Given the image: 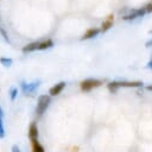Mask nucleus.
<instances>
[{
  "mask_svg": "<svg viewBox=\"0 0 152 152\" xmlns=\"http://www.w3.org/2000/svg\"><path fill=\"white\" fill-rule=\"evenodd\" d=\"M5 138V127H4V119L0 118V139Z\"/></svg>",
  "mask_w": 152,
  "mask_h": 152,
  "instance_id": "obj_15",
  "label": "nucleus"
},
{
  "mask_svg": "<svg viewBox=\"0 0 152 152\" xmlns=\"http://www.w3.org/2000/svg\"><path fill=\"white\" fill-rule=\"evenodd\" d=\"M28 138H30L31 141L38 140V128H37L36 122H32L28 127Z\"/></svg>",
  "mask_w": 152,
  "mask_h": 152,
  "instance_id": "obj_7",
  "label": "nucleus"
},
{
  "mask_svg": "<svg viewBox=\"0 0 152 152\" xmlns=\"http://www.w3.org/2000/svg\"><path fill=\"white\" fill-rule=\"evenodd\" d=\"M148 33H152V30H151V31H148Z\"/></svg>",
  "mask_w": 152,
  "mask_h": 152,
  "instance_id": "obj_23",
  "label": "nucleus"
},
{
  "mask_svg": "<svg viewBox=\"0 0 152 152\" xmlns=\"http://www.w3.org/2000/svg\"><path fill=\"white\" fill-rule=\"evenodd\" d=\"M146 89H147V90H152V84H151V86H147Z\"/></svg>",
  "mask_w": 152,
  "mask_h": 152,
  "instance_id": "obj_22",
  "label": "nucleus"
},
{
  "mask_svg": "<svg viewBox=\"0 0 152 152\" xmlns=\"http://www.w3.org/2000/svg\"><path fill=\"white\" fill-rule=\"evenodd\" d=\"M0 63H1L4 66H10V65H12L13 61H12V58H5V57H0Z\"/></svg>",
  "mask_w": 152,
  "mask_h": 152,
  "instance_id": "obj_13",
  "label": "nucleus"
},
{
  "mask_svg": "<svg viewBox=\"0 0 152 152\" xmlns=\"http://www.w3.org/2000/svg\"><path fill=\"white\" fill-rule=\"evenodd\" d=\"M99 32H100L99 28H89V30H87V32L83 34L82 39H89V38H91V37H95Z\"/></svg>",
  "mask_w": 152,
  "mask_h": 152,
  "instance_id": "obj_10",
  "label": "nucleus"
},
{
  "mask_svg": "<svg viewBox=\"0 0 152 152\" xmlns=\"http://www.w3.org/2000/svg\"><path fill=\"white\" fill-rule=\"evenodd\" d=\"M151 46H152V39L146 43V48H151Z\"/></svg>",
  "mask_w": 152,
  "mask_h": 152,
  "instance_id": "obj_20",
  "label": "nucleus"
},
{
  "mask_svg": "<svg viewBox=\"0 0 152 152\" xmlns=\"http://www.w3.org/2000/svg\"><path fill=\"white\" fill-rule=\"evenodd\" d=\"M40 86V81L37 80V81H33L31 83H26V82H21L20 84V88H21V91L25 94V95H31L32 93H34Z\"/></svg>",
  "mask_w": 152,
  "mask_h": 152,
  "instance_id": "obj_3",
  "label": "nucleus"
},
{
  "mask_svg": "<svg viewBox=\"0 0 152 152\" xmlns=\"http://www.w3.org/2000/svg\"><path fill=\"white\" fill-rule=\"evenodd\" d=\"M11 151H12V152H21V151H20V148H19L17 145H13V146H12V148H11Z\"/></svg>",
  "mask_w": 152,
  "mask_h": 152,
  "instance_id": "obj_17",
  "label": "nucleus"
},
{
  "mask_svg": "<svg viewBox=\"0 0 152 152\" xmlns=\"http://www.w3.org/2000/svg\"><path fill=\"white\" fill-rule=\"evenodd\" d=\"M146 66H147L148 69H152V58L148 61V63H147V65H146Z\"/></svg>",
  "mask_w": 152,
  "mask_h": 152,
  "instance_id": "obj_19",
  "label": "nucleus"
},
{
  "mask_svg": "<svg viewBox=\"0 0 152 152\" xmlns=\"http://www.w3.org/2000/svg\"><path fill=\"white\" fill-rule=\"evenodd\" d=\"M50 101H51L50 96H48V95H40L38 97V102H37V107H36V113L38 115H42L46 110V108L49 107Z\"/></svg>",
  "mask_w": 152,
  "mask_h": 152,
  "instance_id": "obj_2",
  "label": "nucleus"
},
{
  "mask_svg": "<svg viewBox=\"0 0 152 152\" xmlns=\"http://www.w3.org/2000/svg\"><path fill=\"white\" fill-rule=\"evenodd\" d=\"M145 12H146L145 8H137V10L131 11L127 15H125L124 19L125 20H132V19H135V18H140V17H142L145 14Z\"/></svg>",
  "mask_w": 152,
  "mask_h": 152,
  "instance_id": "obj_5",
  "label": "nucleus"
},
{
  "mask_svg": "<svg viewBox=\"0 0 152 152\" xmlns=\"http://www.w3.org/2000/svg\"><path fill=\"white\" fill-rule=\"evenodd\" d=\"M113 21H114V17H113V14H109V15L106 18V20L102 23L101 31H102V32H106L107 30H109V28L112 27V25H113Z\"/></svg>",
  "mask_w": 152,
  "mask_h": 152,
  "instance_id": "obj_8",
  "label": "nucleus"
},
{
  "mask_svg": "<svg viewBox=\"0 0 152 152\" xmlns=\"http://www.w3.org/2000/svg\"><path fill=\"white\" fill-rule=\"evenodd\" d=\"M17 95H18V89L17 88H12L11 91H10V99H11V101H14L15 97H17Z\"/></svg>",
  "mask_w": 152,
  "mask_h": 152,
  "instance_id": "obj_14",
  "label": "nucleus"
},
{
  "mask_svg": "<svg viewBox=\"0 0 152 152\" xmlns=\"http://www.w3.org/2000/svg\"><path fill=\"white\" fill-rule=\"evenodd\" d=\"M38 46H39V42L30 43V44H27L26 46H24V48H23V52H30V51L38 50Z\"/></svg>",
  "mask_w": 152,
  "mask_h": 152,
  "instance_id": "obj_9",
  "label": "nucleus"
},
{
  "mask_svg": "<svg viewBox=\"0 0 152 152\" xmlns=\"http://www.w3.org/2000/svg\"><path fill=\"white\" fill-rule=\"evenodd\" d=\"M144 8H145V11H146V12H152V2L147 4V5H146Z\"/></svg>",
  "mask_w": 152,
  "mask_h": 152,
  "instance_id": "obj_16",
  "label": "nucleus"
},
{
  "mask_svg": "<svg viewBox=\"0 0 152 152\" xmlns=\"http://www.w3.org/2000/svg\"><path fill=\"white\" fill-rule=\"evenodd\" d=\"M64 87H65V82H58L57 84H55L53 87H51L50 88V90H49V94L51 95V96H56V95H58L63 89H64Z\"/></svg>",
  "mask_w": 152,
  "mask_h": 152,
  "instance_id": "obj_6",
  "label": "nucleus"
},
{
  "mask_svg": "<svg viewBox=\"0 0 152 152\" xmlns=\"http://www.w3.org/2000/svg\"><path fill=\"white\" fill-rule=\"evenodd\" d=\"M32 152H45L44 147L38 142V140L32 141Z\"/></svg>",
  "mask_w": 152,
  "mask_h": 152,
  "instance_id": "obj_12",
  "label": "nucleus"
},
{
  "mask_svg": "<svg viewBox=\"0 0 152 152\" xmlns=\"http://www.w3.org/2000/svg\"><path fill=\"white\" fill-rule=\"evenodd\" d=\"M142 86V82L140 81H114V82H110L108 83V89L109 91L112 93H115L120 87H128V88H135V87H141Z\"/></svg>",
  "mask_w": 152,
  "mask_h": 152,
  "instance_id": "obj_1",
  "label": "nucleus"
},
{
  "mask_svg": "<svg viewBox=\"0 0 152 152\" xmlns=\"http://www.w3.org/2000/svg\"><path fill=\"white\" fill-rule=\"evenodd\" d=\"M102 84V81L100 80H96V78H88V80H84L81 82V89L83 91H89L96 87H100Z\"/></svg>",
  "mask_w": 152,
  "mask_h": 152,
  "instance_id": "obj_4",
  "label": "nucleus"
},
{
  "mask_svg": "<svg viewBox=\"0 0 152 152\" xmlns=\"http://www.w3.org/2000/svg\"><path fill=\"white\" fill-rule=\"evenodd\" d=\"M0 118L4 119V110H2V108H1V106H0Z\"/></svg>",
  "mask_w": 152,
  "mask_h": 152,
  "instance_id": "obj_21",
  "label": "nucleus"
},
{
  "mask_svg": "<svg viewBox=\"0 0 152 152\" xmlns=\"http://www.w3.org/2000/svg\"><path fill=\"white\" fill-rule=\"evenodd\" d=\"M0 31H1V33H2V36H4V38H5V40L8 42V37H7L6 32H5V30H4V28H0Z\"/></svg>",
  "mask_w": 152,
  "mask_h": 152,
  "instance_id": "obj_18",
  "label": "nucleus"
},
{
  "mask_svg": "<svg viewBox=\"0 0 152 152\" xmlns=\"http://www.w3.org/2000/svg\"><path fill=\"white\" fill-rule=\"evenodd\" d=\"M53 45V42L51 39H46L44 42H40L39 43V46H38V50H45V49H49Z\"/></svg>",
  "mask_w": 152,
  "mask_h": 152,
  "instance_id": "obj_11",
  "label": "nucleus"
}]
</instances>
